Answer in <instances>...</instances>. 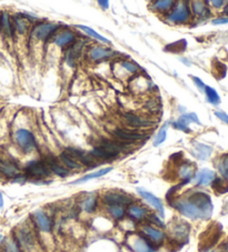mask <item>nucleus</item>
Listing matches in <instances>:
<instances>
[{
    "label": "nucleus",
    "mask_w": 228,
    "mask_h": 252,
    "mask_svg": "<svg viewBox=\"0 0 228 252\" xmlns=\"http://www.w3.org/2000/svg\"><path fill=\"white\" fill-rule=\"evenodd\" d=\"M189 202H192L199 209L204 215L205 219H208L212 213V203L210 200V197L206 195L205 192H194L193 195L187 198Z\"/></svg>",
    "instance_id": "obj_1"
},
{
    "label": "nucleus",
    "mask_w": 228,
    "mask_h": 252,
    "mask_svg": "<svg viewBox=\"0 0 228 252\" xmlns=\"http://www.w3.org/2000/svg\"><path fill=\"white\" fill-rule=\"evenodd\" d=\"M174 208L178 210L181 215L191 219H205L204 215L198 208L195 207L187 199H178L173 203Z\"/></svg>",
    "instance_id": "obj_2"
},
{
    "label": "nucleus",
    "mask_w": 228,
    "mask_h": 252,
    "mask_svg": "<svg viewBox=\"0 0 228 252\" xmlns=\"http://www.w3.org/2000/svg\"><path fill=\"white\" fill-rule=\"evenodd\" d=\"M16 140L22 151L25 152H32L36 149V140H35L34 134L29 130L20 129L16 133Z\"/></svg>",
    "instance_id": "obj_3"
},
{
    "label": "nucleus",
    "mask_w": 228,
    "mask_h": 252,
    "mask_svg": "<svg viewBox=\"0 0 228 252\" xmlns=\"http://www.w3.org/2000/svg\"><path fill=\"white\" fill-rule=\"evenodd\" d=\"M189 17H191V10L187 6V2H181L169 15L168 20L174 24H181V22H186Z\"/></svg>",
    "instance_id": "obj_4"
},
{
    "label": "nucleus",
    "mask_w": 228,
    "mask_h": 252,
    "mask_svg": "<svg viewBox=\"0 0 228 252\" xmlns=\"http://www.w3.org/2000/svg\"><path fill=\"white\" fill-rule=\"evenodd\" d=\"M26 174L33 178H46L49 176V169L47 168L44 162L41 161H32L27 165L26 169Z\"/></svg>",
    "instance_id": "obj_5"
},
{
    "label": "nucleus",
    "mask_w": 228,
    "mask_h": 252,
    "mask_svg": "<svg viewBox=\"0 0 228 252\" xmlns=\"http://www.w3.org/2000/svg\"><path fill=\"white\" fill-rule=\"evenodd\" d=\"M104 202L109 205V207H113V205L123 207V205H128L133 202V199L128 196L123 195V193L108 192L104 196Z\"/></svg>",
    "instance_id": "obj_6"
},
{
    "label": "nucleus",
    "mask_w": 228,
    "mask_h": 252,
    "mask_svg": "<svg viewBox=\"0 0 228 252\" xmlns=\"http://www.w3.org/2000/svg\"><path fill=\"white\" fill-rule=\"evenodd\" d=\"M128 244L133 252H156V249L149 243L148 240L139 235L131 236Z\"/></svg>",
    "instance_id": "obj_7"
},
{
    "label": "nucleus",
    "mask_w": 228,
    "mask_h": 252,
    "mask_svg": "<svg viewBox=\"0 0 228 252\" xmlns=\"http://www.w3.org/2000/svg\"><path fill=\"white\" fill-rule=\"evenodd\" d=\"M137 191H138L139 195H140L142 198H144V199L147 201V202L152 204L153 207L156 209V210H158V212H159L160 217H164V216H165L164 205H163V202H161V201H160V199H158V198H157L156 196H154L152 192L146 191V190H144V189L138 188Z\"/></svg>",
    "instance_id": "obj_8"
},
{
    "label": "nucleus",
    "mask_w": 228,
    "mask_h": 252,
    "mask_svg": "<svg viewBox=\"0 0 228 252\" xmlns=\"http://www.w3.org/2000/svg\"><path fill=\"white\" fill-rule=\"evenodd\" d=\"M58 29V25L56 24H42L37 26L34 29V34L37 39L39 40H45L52 34L55 30Z\"/></svg>",
    "instance_id": "obj_9"
},
{
    "label": "nucleus",
    "mask_w": 228,
    "mask_h": 252,
    "mask_svg": "<svg viewBox=\"0 0 228 252\" xmlns=\"http://www.w3.org/2000/svg\"><path fill=\"white\" fill-rule=\"evenodd\" d=\"M34 220L37 227L44 232L52 231V221L48 218V216L41 210H38L34 213Z\"/></svg>",
    "instance_id": "obj_10"
},
{
    "label": "nucleus",
    "mask_w": 228,
    "mask_h": 252,
    "mask_svg": "<svg viewBox=\"0 0 228 252\" xmlns=\"http://www.w3.org/2000/svg\"><path fill=\"white\" fill-rule=\"evenodd\" d=\"M171 234L177 241H179V240H185V238L187 239L189 234V226L186 222L175 223L171 228Z\"/></svg>",
    "instance_id": "obj_11"
},
{
    "label": "nucleus",
    "mask_w": 228,
    "mask_h": 252,
    "mask_svg": "<svg viewBox=\"0 0 228 252\" xmlns=\"http://www.w3.org/2000/svg\"><path fill=\"white\" fill-rule=\"evenodd\" d=\"M67 152L70 154L72 158L79 159V161L83 162L84 165H90L94 162V157H92L91 154L86 153L85 151L80 150V149L71 148V147H69V148H67Z\"/></svg>",
    "instance_id": "obj_12"
},
{
    "label": "nucleus",
    "mask_w": 228,
    "mask_h": 252,
    "mask_svg": "<svg viewBox=\"0 0 228 252\" xmlns=\"http://www.w3.org/2000/svg\"><path fill=\"white\" fill-rule=\"evenodd\" d=\"M142 232L148 236V238L152 240V241L156 243H161L165 239V234L159 229L153 228L150 226H144L142 227Z\"/></svg>",
    "instance_id": "obj_13"
},
{
    "label": "nucleus",
    "mask_w": 228,
    "mask_h": 252,
    "mask_svg": "<svg viewBox=\"0 0 228 252\" xmlns=\"http://www.w3.org/2000/svg\"><path fill=\"white\" fill-rule=\"evenodd\" d=\"M115 134L117 135L118 138L123 139V140H128V141H137V140H141V139L147 138V134L131 133V131L123 130V129H116Z\"/></svg>",
    "instance_id": "obj_14"
},
{
    "label": "nucleus",
    "mask_w": 228,
    "mask_h": 252,
    "mask_svg": "<svg viewBox=\"0 0 228 252\" xmlns=\"http://www.w3.org/2000/svg\"><path fill=\"white\" fill-rule=\"evenodd\" d=\"M215 179V173L211 170L204 169L197 173L196 182L198 185H208Z\"/></svg>",
    "instance_id": "obj_15"
},
{
    "label": "nucleus",
    "mask_w": 228,
    "mask_h": 252,
    "mask_svg": "<svg viewBox=\"0 0 228 252\" xmlns=\"http://www.w3.org/2000/svg\"><path fill=\"white\" fill-rule=\"evenodd\" d=\"M179 177L183 179V184L186 185L187 182H189L192 180V178L194 177L195 174V165L192 164H187V165H183L180 166L179 171H178Z\"/></svg>",
    "instance_id": "obj_16"
},
{
    "label": "nucleus",
    "mask_w": 228,
    "mask_h": 252,
    "mask_svg": "<svg viewBox=\"0 0 228 252\" xmlns=\"http://www.w3.org/2000/svg\"><path fill=\"white\" fill-rule=\"evenodd\" d=\"M0 172L7 177L14 178L19 176V168L14 164L7 161H0Z\"/></svg>",
    "instance_id": "obj_17"
},
{
    "label": "nucleus",
    "mask_w": 228,
    "mask_h": 252,
    "mask_svg": "<svg viewBox=\"0 0 228 252\" xmlns=\"http://www.w3.org/2000/svg\"><path fill=\"white\" fill-rule=\"evenodd\" d=\"M126 118H127V121H128L130 126L136 127V128H145V127L154 126L153 121L142 119L140 117H138V116H135V115H131V114L126 115Z\"/></svg>",
    "instance_id": "obj_18"
},
{
    "label": "nucleus",
    "mask_w": 228,
    "mask_h": 252,
    "mask_svg": "<svg viewBox=\"0 0 228 252\" xmlns=\"http://www.w3.org/2000/svg\"><path fill=\"white\" fill-rule=\"evenodd\" d=\"M114 55V51L110 49L102 48V47H95L90 50V58L92 60H100L106 59Z\"/></svg>",
    "instance_id": "obj_19"
},
{
    "label": "nucleus",
    "mask_w": 228,
    "mask_h": 252,
    "mask_svg": "<svg viewBox=\"0 0 228 252\" xmlns=\"http://www.w3.org/2000/svg\"><path fill=\"white\" fill-rule=\"evenodd\" d=\"M53 41H55V44L57 46H59V47H65L66 45L75 41V34H73L71 32H64L58 34Z\"/></svg>",
    "instance_id": "obj_20"
},
{
    "label": "nucleus",
    "mask_w": 228,
    "mask_h": 252,
    "mask_svg": "<svg viewBox=\"0 0 228 252\" xmlns=\"http://www.w3.org/2000/svg\"><path fill=\"white\" fill-rule=\"evenodd\" d=\"M111 170H113V168H105V169H100L98 170V171L96 172H92V173H89V174H86V176H84L83 178H80V179L76 180L72 182V185H77V184H83V182H86L88 180H91V179H95V178H100L103 176H105V174L109 173Z\"/></svg>",
    "instance_id": "obj_21"
},
{
    "label": "nucleus",
    "mask_w": 228,
    "mask_h": 252,
    "mask_svg": "<svg viewBox=\"0 0 228 252\" xmlns=\"http://www.w3.org/2000/svg\"><path fill=\"white\" fill-rule=\"evenodd\" d=\"M212 149L203 143H195V156L200 160H206L210 156Z\"/></svg>",
    "instance_id": "obj_22"
},
{
    "label": "nucleus",
    "mask_w": 228,
    "mask_h": 252,
    "mask_svg": "<svg viewBox=\"0 0 228 252\" xmlns=\"http://www.w3.org/2000/svg\"><path fill=\"white\" fill-rule=\"evenodd\" d=\"M77 28L82 29L84 33H86V34H88V36H90V37H92V38H95V39H97V40H99V41L105 42V44H110V41L108 40L107 38H105L104 36H102V34H99L97 32H95V30H94V29H91L90 27L79 25V26H77Z\"/></svg>",
    "instance_id": "obj_23"
},
{
    "label": "nucleus",
    "mask_w": 228,
    "mask_h": 252,
    "mask_svg": "<svg viewBox=\"0 0 228 252\" xmlns=\"http://www.w3.org/2000/svg\"><path fill=\"white\" fill-rule=\"evenodd\" d=\"M91 156L92 157H98V158H105V159H110L117 156V154L111 152V151L107 150L104 147H97V148H94L91 151Z\"/></svg>",
    "instance_id": "obj_24"
},
{
    "label": "nucleus",
    "mask_w": 228,
    "mask_h": 252,
    "mask_svg": "<svg viewBox=\"0 0 228 252\" xmlns=\"http://www.w3.org/2000/svg\"><path fill=\"white\" fill-rule=\"evenodd\" d=\"M128 213L129 216L131 217V218L136 219V220H141L145 218L146 216V209L142 208V207H139V205H131V207L129 208L128 210Z\"/></svg>",
    "instance_id": "obj_25"
},
{
    "label": "nucleus",
    "mask_w": 228,
    "mask_h": 252,
    "mask_svg": "<svg viewBox=\"0 0 228 252\" xmlns=\"http://www.w3.org/2000/svg\"><path fill=\"white\" fill-rule=\"evenodd\" d=\"M60 159L69 169H79L80 166L75 159H73L68 152H63L60 154Z\"/></svg>",
    "instance_id": "obj_26"
},
{
    "label": "nucleus",
    "mask_w": 228,
    "mask_h": 252,
    "mask_svg": "<svg viewBox=\"0 0 228 252\" xmlns=\"http://www.w3.org/2000/svg\"><path fill=\"white\" fill-rule=\"evenodd\" d=\"M205 3L203 1H194L192 3V8L194 14L197 15V16H204V15H210V11H208L207 7L205 6Z\"/></svg>",
    "instance_id": "obj_27"
},
{
    "label": "nucleus",
    "mask_w": 228,
    "mask_h": 252,
    "mask_svg": "<svg viewBox=\"0 0 228 252\" xmlns=\"http://www.w3.org/2000/svg\"><path fill=\"white\" fill-rule=\"evenodd\" d=\"M80 50H82V45H76L70 49V51H69L68 57H67V63L70 66L75 65V61L78 59V57H79Z\"/></svg>",
    "instance_id": "obj_28"
},
{
    "label": "nucleus",
    "mask_w": 228,
    "mask_h": 252,
    "mask_svg": "<svg viewBox=\"0 0 228 252\" xmlns=\"http://www.w3.org/2000/svg\"><path fill=\"white\" fill-rule=\"evenodd\" d=\"M83 209L86 212H92L95 211L96 207H97V199L95 197H88L87 199H85L82 203Z\"/></svg>",
    "instance_id": "obj_29"
},
{
    "label": "nucleus",
    "mask_w": 228,
    "mask_h": 252,
    "mask_svg": "<svg viewBox=\"0 0 228 252\" xmlns=\"http://www.w3.org/2000/svg\"><path fill=\"white\" fill-rule=\"evenodd\" d=\"M205 92H206L208 101H210L212 104H219L220 98H219V96L217 94V91H216L215 89L206 86V87H205Z\"/></svg>",
    "instance_id": "obj_30"
},
{
    "label": "nucleus",
    "mask_w": 228,
    "mask_h": 252,
    "mask_svg": "<svg viewBox=\"0 0 228 252\" xmlns=\"http://www.w3.org/2000/svg\"><path fill=\"white\" fill-rule=\"evenodd\" d=\"M49 166H50V169H52V171L53 173H56L57 176H59L61 178H65V177L69 176V170L64 168L63 166L58 165L57 162H50Z\"/></svg>",
    "instance_id": "obj_31"
},
{
    "label": "nucleus",
    "mask_w": 228,
    "mask_h": 252,
    "mask_svg": "<svg viewBox=\"0 0 228 252\" xmlns=\"http://www.w3.org/2000/svg\"><path fill=\"white\" fill-rule=\"evenodd\" d=\"M186 46H187L186 40H179V41H176V42H174V44L167 46V47H166V51L179 52V51H183V50H185Z\"/></svg>",
    "instance_id": "obj_32"
},
{
    "label": "nucleus",
    "mask_w": 228,
    "mask_h": 252,
    "mask_svg": "<svg viewBox=\"0 0 228 252\" xmlns=\"http://www.w3.org/2000/svg\"><path fill=\"white\" fill-rule=\"evenodd\" d=\"M188 120L185 118V116H181V117L177 120L176 122L173 123V126L176 128V129H179L181 131H185V133H191V129L188 128V125H189Z\"/></svg>",
    "instance_id": "obj_33"
},
{
    "label": "nucleus",
    "mask_w": 228,
    "mask_h": 252,
    "mask_svg": "<svg viewBox=\"0 0 228 252\" xmlns=\"http://www.w3.org/2000/svg\"><path fill=\"white\" fill-rule=\"evenodd\" d=\"M110 216L114 217L115 219H122L125 216V209L123 207H118V205H113V207H108Z\"/></svg>",
    "instance_id": "obj_34"
},
{
    "label": "nucleus",
    "mask_w": 228,
    "mask_h": 252,
    "mask_svg": "<svg viewBox=\"0 0 228 252\" xmlns=\"http://www.w3.org/2000/svg\"><path fill=\"white\" fill-rule=\"evenodd\" d=\"M166 128H167V123H166V125L159 130V133L157 134L155 140L153 142V145L155 147L161 145V143L166 140V138H167V130H166Z\"/></svg>",
    "instance_id": "obj_35"
},
{
    "label": "nucleus",
    "mask_w": 228,
    "mask_h": 252,
    "mask_svg": "<svg viewBox=\"0 0 228 252\" xmlns=\"http://www.w3.org/2000/svg\"><path fill=\"white\" fill-rule=\"evenodd\" d=\"M212 188L219 193H225L228 191V185H226L222 179L212 180Z\"/></svg>",
    "instance_id": "obj_36"
},
{
    "label": "nucleus",
    "mask_w": 228,
    "mask_h": 252,
    "mask_svg": "<svg viewBox=\"0 0 228 252\" xmlns=\"http://www.w3.org/2000/svg\"><path fill=\"white\" fill-rule=\"evenodd\" d=\"M214 65H215L214 68H217V71L214 72V75L217 76V78H219V79L224 78V77L226 76V72H227L226 66L222 63H219V61H216V63H214Z\"/></svg>",
    "instance_id": "obj_37"
},
{
    "label": "nucleus",
    "mask_w": 228,
    "mask_h": 252,
    "mask_svg": "<svg viewBox=\"0 0 228 252\" xmlns=\"http://www.w3.org/2000/svg\"><path fill=\"white\" fill-rule=\"evenodd\" d=\"M173 5L174 1H171V0H158V1L154 3V7L159 10H167L173 7Z\"/></svg>",
    "instance_id": "obj_38"
},
{
    "label": "nucleus",
    "mask_w": 228,
    "mask_h": 252,
    "mask_svg": "<svg viewBox=\"0 0 228 252\" xmlns=\"http://www.w3.org/2000/svg\"><path fill=\"white\" fill-rule=\"evenodd\" d=\"M1 27L6 29V32L8 34H13V30H11V24H10V20H9V16L8 14L3 13L2 16H1Z\"/></svg>",
    "instance_id": "obj_39"
},
{
    "label": "nucleus",
    "mask_w": 228,
    "mask_h": 252,
    "mask_svg": "<svg viewBox=\"0 0 228 252\" xmlns=\"http://www.w3.org/2000/svg\"><path fill=\"white\" fill-rule=\"evenodd\" d=\"M219 171L223 174V177L228 180V156L223 158V160L219 165Z\"/></svg>",
    "instance_id": "obj_40"
},
{
    "label": "nucleus",
    "mask_w": 228,
    "mask_h": 252,
    "mask_svg": "<svg viewBox=\"0 0 228 252\" xmlns=\"http://www.w3.org/2000/svg\"><path fill=\"white\" fill-rule=\"evenodd\" d=\"M16 28L18 29L19 33H24L26 30V21L22 18L16 19Z\"/></svg>",
    "instance_id": "obj_41"
},
{
    "label": "nucleus",
    "mask_w": 228,
    "mask_h": 252,
    "mask_svg": "<svg viewBox=\"0 0 228 252\" xmlns=\"http://www.w3.org/2000/svg\"><path fill=\"white\" fill-rule=\"evenodd\" d=\"M122 66L123 68L126 69V70H128L129 72H136L138 70V67L136 65L134 64H130V63H127V61H123V63L122 64Z\"/></svg>",
    "instance_id": "obj_42"
},
{
    "label": "nucleus",
    "mask_w": 228,
    "mask_h": 252,
    "mask_svg": "<svg viewBox=\"0 0 228 252\" xmlns=\"http://www.w3.org/2000/svg\"><path fill=\"white\" fill-rule=\"evenodd\" d=\"M184 116H185V117H186V119L188 120L189 122H196L197 125H202V123H200V121H199L198 117H197L196 114H194V112H192V114L184 115Z\"/></svg>",
    "instance_id": "obj_43"
},
{
    "label": "nucleus",
    "mask_w": 228,
    "mask_h": 252,
    "mask_svg": "<svg viewBox=\"0 0 228 252\" xmlns=\"http://www.w3.org/2000/svg\"><path fill=\"white\" fill-rule=\"evenodd\" d=\"M191 77H192L193 81H194V83L196 84V86L198 87L200 90H205V87H206V84L203 83V80H200L199 78H197V77H194V76H191Z\"/></svg>",
    "instance_id": "obj_44"
},
{
    "label": "nucleus",
    "mask_w": 228,
    "mask_h": 252,
    "mask_svg": "<svg viewBox=\"0 0 228 252\" xmlns=\"http://www.w3.org/2000/svg\"><path fill=\"white\" fill-rule=\"evenodd\" d=\"M215 116H216V117H217V118H219L220 120H222V121L226 122L227 125H228V115L225 114V112H223V111H216V112H215Z\"/></svg>",
    "instance_id": "obj_45"
},
{
    "label": "nucleus",
    "mask_w": 228,
    "mask_h": 252,
    "mask_svg": "<svg viewBox=\"0 0 228 252\" xmlns=\"http://www.w3.org/2000/svg\"><path fill=\"white\" fill-rule=\"evenodd\" d=\"M214 25H223V24H228V18H219V19H214L212 20Z\"/></svg>",
    "instance_id": "obj_46"
},
{
    "label": "nucleus",
    "mask_w": 228,
    "mask_h": 252,
    "mask_svg": "<svg viewBox=\"0 0 228 252\" xmlns=\"http://www.w3.org/2000/svg\"><path fill=\"white\" fill-rule=\"evenodd\" d=\"M98 3H99V5H102L104 9L109 8V1H107V0H106V1H104V0H99Z\"/></svg>",
    "instance_id": "obj_47"
},
{
    "label": "nucleus",
    "mask_w": 228,
    "mask_h": 252,
    "mask_svg": "<svg viewBox=\"0 0 228 252\" xmlns=\"http://www.w3.org/2000/svg\"><path fill=\"white\" fill-rule=\"evenodd\" d=\"M152 218H153V221H155V222L158 224V226H159V227H164V223L161 222V221L159 220V218H157L156 216H152Z\"/></svg>",
    "instance_id": "obj_48"
},
{
    "label": "nucleus",
    "mask_w": 228,
    "mask_h": 252,
    "mask_svg": "<svg viewBox=\"0 0 228 252\" xmlns=\"http://www.w3.org/2000/svg\"><path fill=\"white\" fill-rule=\"evenodd\" d=\"M211 3L215 7H220L222 5H224V1H222V0H220V1H216V0H214V1H211Z\"/></svg>",
    "instance_id": "obj_49"
},
{
    "label": "nucleus",
    "mask_w": 228,
    "mask_h": 252,
    "mask_svg": "<svg viewBox=\"0 0 228 252\" xmlns=\"http://www.w3.org/2000/svg\"><path fill=\"white\" fill-rule=\"evenodd\" d=\"M3 205V198H2V195L0 193V208H1Z\"/></svg>",
    "instance_id": "obj_50"
},
{
    "label": "nucleus",
    "mask_w": 228,
    "mask_h": 252,
    "mask_svg": "<svg viewBox=\"0 0 228 252\" xmlns=\"http://www.w3.org/2000/svg\"><path fill=\"white\" fill-rule=\"evenodd\" d=\"M224 14L228 15V3H227V6L225 7V9H224Z\"/></svg>",
    "instance_id": "obj_51"
},
{
    "label": "nucleus",
    "mask_w": 228,
    "mask_h": 252,
    "mask_svg": "<svg viewBox=\"0 0 228 252\" xmlns=\"http://www.w3.org/2000/svg\"><path fill=\"white\" fill-rule=\"evenodd\" d=\"M2 239H3V236L0 235V243H1V241H2Z\"/></svg>",
    "instance_id": "obj_52"
},
{
    "label": "nucleus",
    "mask_w": 228,
    "mask_h": 252,
    "mask_svg": "<svg viewBox=\"0 0 228 252\" xmlns=\"http://www.w3.org/2000/svg\"><path fill=\"white\" fill-rule=\"evenodd\" d=\"M0 29H1V17H0Z\"/></svg>",
    "instance_id": "obj_53"
},
{
    "label": "nucleus",
    "mask_w": 228,
    "mask_h": 252,
    "mask_svg": "<svg viewBox=\"0 0 228 252\" xmlns=\"http://www.w3.org/2000/svg\"><path fill=\"white\" fill-rule=\"evenodd\" d=\"M226 252H228V244H227V248H226Z\"/></svg>",
    "instance_id": "obj_54"
}]
</instances>
